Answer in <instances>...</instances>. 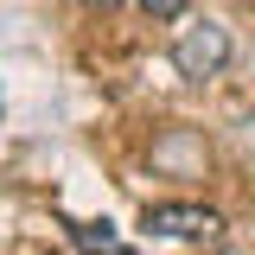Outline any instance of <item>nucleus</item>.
Wrapping results in <instances>:
<instances>
[{"label": "nucleus", "instance_id": "7ed1b4c3", "mask_svg": "<svg viewBox=\"0 0 255 255\" xmlns=\"http://www.w3.org/2000/svg\"><path fill=\"white\" fill-rule=\"evenodd\" d=\"M77 249L83 255H128V243L109 217H96V223H77Z\"/></svg>", "mask_w": 255, "mask_h": 255}, {"label": "nucleus", "instance_id": "20e7f679", "mask_svg": "<svg viewBox=\"0 0 255 255\" xmlns=\"http://www.w3.org/2000/svg\"><path fill=\"white\" fill-rule=\"evenodd\" d=\"M140 13H153V19H179L185 0H140Z\"/></svg>", "mask_w": 255, "mask_h": 255}, {"label": "nucleus", "instance_id": "423d86ee", "mask_svg": "<svg viewBox=\"0 0 255 255\" xmlns=\"http://www.w3.org/2000/svg\"><path fill=\"white\" fill-rule=\"evenodd\" d=\"M217 255H236V249H217Z\"/></svg>", "mask_w": 255, "mask_h": 255}, {"label": "nucleus", "instance_id": "f257e3e1", "mask_svg": "<svg viewBox=\"0 0 255 255\" xmlns=\"http://www.w3.org/2000/svg\"><path fill=\"white\" fill-rule=\"evenodd\" d=\"M230 26H217V19H198V26L179 32V45H172V64H179V77H191V83H211V77H223L230 70Z\"/></svg>", "mask_w": 255, "mask_h": 255}, {"label": "nucleus", "instance_id": "39448f33", "mask_svg": "<svg viewBox=\"0 0 255 255\" xmlns=\"http://www.w3.org/2000/svg\"><path fill=\"white\" fill-rule=\"evenodd\" d=\"M83 6H115V0H83Z\"/></svg>", "mask_w": 255, "mask_h": 255}, {"label": "nucleus", "instance_id": "f03ea898", "mask_svg": "<svg viewBox=\"0 0 255 255\" xmlns=\"http://www.w3.org/2000/svg\"><path fill=\"white\" fill-rule=\"evenodd\" d=\"M140 230L166 243H223V217L211 204H147Z\"/></svg>", "mask_w": 255, "mask_h": 255}]
</instances>
